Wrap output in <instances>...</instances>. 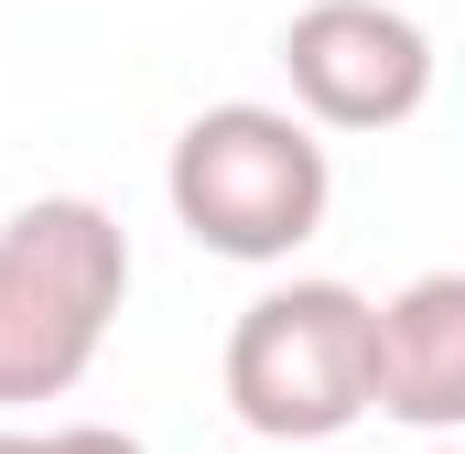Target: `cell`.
Listing matches in <instances>:
<instances>
[{"mask_svg": "<svg viewBox=\"0 0 465 454\" xmlns=\"http://www.w3.org/2000/svg\"><path fill=\"white\" fill-rule=\"evenodd\" d=\"M130 303V227L98 195H33L0 217V411L65 400Z\"/></svg>", "mask_w": 465, "mask_h": 454, "instance_id": "6da1fadb", "label": "cell"}, {"mask_svg": "<svg viewBox=\"0 0 465 454\" xmlns=\"http://www.w3.org/2000/svg\"><path fill=\"white\" fill-rule=\"evenodd\" d=\"M163 195H173V227L206 249V260H238V271H271L292 260L325 206H336V163L314 141L303 109H271V98H217V109L184 119L173 163H163Z\"/></svg>", "mask_w": 465, "mask_h": 454, "instance_id": "7a4b0ae2", "label": "cell"}, {"mask_svg": "<svg viewBox=\"0 0 465 454\" xmlns=\"http://www.w3.org/2000/svg\"><path fill=\"white\" fill-rule=\"evenodd\" d=\"M228 411L260 444H336L379 411V303L357 281H271L228 325Z\"/></svg>", "mask_w": 465, "mask_h": 454, "instance_id": "3957f363", "label": "cell"}, {"mask_svg": "<svg viewBox=\"0 0 465 454\" xmlns=\"http://www.w3.org/2000/svg\"><path fill=\"white\" fill-rule=\"evenodd\" d=\"M282 76L314 130H401L433 98V33L390 0H303L282 22Z\"/></svg>", "mask_w": 465, "mask_h": 454, "instance_id": "277c9868", "label": "cell"}, {"mask_svg": "<svg viewBox=\"0 0 465 454\" xmlns=\"http://www.w3.org/2000/svg\"><path fill=\"white\" fill-rule=\"evenodd\" d=\"M379 411L411 433H465V271H422L379 303Z\"/></svg>", "mask_w": 465, "mask_h": 454, "instance_id": "5b68a950", "label": "cell"}, {"mask_svg": "<svg viewBox=\"0 0 465 454\" xmlns=\"http://www.w3.org/2000/svg\"><path fill=\"white\" fill-rule=\"evenodd\" d=\"M44 454H152V444H141V433H119V422H54Z\"/></svg>", "mask_w": 465, "mask_h": 454, "instance_id": "8992f818", "label": "cell"}, {"mask_svg": "<svg viewBox=\"0 0 465 454\" xmlns=\"http://www.w3.org/2000/svg\"><path fill=\"white\" fill-rule=\"evenodd\" d=\"M0 454H44V433H11V422H0Z\"/></svg>", "mask_w": 465, "mask_h": 454, "instance_id": "52a82bcc", "label": "cell"}, {"mask_svg": "<svg viewBox=\"0 0 465 454\" xmlns=\"http://www.w3.org/2000/svg\"><path fill=\"white\" fill-rule=\"evenodd\" d=\"M260 454H314V444H260Z\"/></svg>", "mask_w": 465, "mask_h": 454, "instance_id": "ba28073f", "label": "cell"}, {"mask_svg": "<svg viewBox=\"0 0 465 454\" xmlns=\"http://www.w3.org/2000/svg\"><path fill=\"white\" fill-rule=\"evenodd\" d=\"M422 454H465V444H422Z\"/></svg>", "mask_w": 465, "mask_h": 454, "instance_id": "9c48e42d", "label": "cell"}]
</instances>
